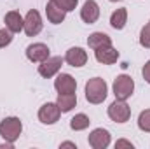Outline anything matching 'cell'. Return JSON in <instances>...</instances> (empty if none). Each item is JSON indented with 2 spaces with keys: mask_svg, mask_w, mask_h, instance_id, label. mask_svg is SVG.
<instances>
[{
  "mask_svg": "<svg viewBox=\"0 0 150 149\" xmlns=\"http://www.w3.org/2000/svg\"><path fill=\"white\" fill-rule=\"evenodd\" d=\"M59 116H61V111L58 104H52V102H47L38 109V119L44 125H54L59 119Z\"/></svg>",
  "mask_w": 150,
  "mask_h": 149,
  "instance_id": "8",
  "label": "cell"
},
{
  "mask_svg": "<svg viewBox=\"0 0 150 149\" xmlns=\"http://www.w3.org/2000/svg\"><path fill=\"white\" fill-rule=\"evenodd\" d=\"M63 62H65V58H61V56H49L47 60H44L38 65V74L42 77H45V79H49V77L56 75L61 70Z\"/></svg>",
  "mask_w": 150,
  "mask_h": 149,
  "instance_id": "5",
  "label": "cell"
},
{
  "mask_svg": "<svg viewBox=\"0 0 150 149\" xmlns=\"http://www.w3.org/2000/svg\"><path fill=\"white\" fill-rule=\"evenodd\" d=\"M87 44H89V47H91V49H98V47H101V46L112 44V39L108 37L107 34H103V32H94V34H91V35H89Z\"/></svg>",
  "mask_w": 150,
  "mask_h": 149,
  "instance_id": "18",
  "label": "cell"
},
{
  "mask_svg": "<svg viewBox=\"0 0 150 149\" xmlns=\"http://www.w3.org/2000/svg\"><path fill=\"white\" fill-rule=\"evenodd\" d=\"M54 88L58 93H75L77 81L70 74H58V77L54 79Z\"/></svg>",
  "mask_w": 150,
  "mask_h": 149,
  "instance_id": "12",
  "label": "cell"
},
{
  "mask_svg": "<svg viewBox=\"0 0 150 149\" xmlns=\"http://www.w3.org/2000/svg\"><path fill=\"white\" fill-rule=\"evenodd\" d=\"M65 62L72 67H84L87 63V53L82 47H70L65 54Z\"/></svg>",
  "mask_w": 150,
  "mask_h": 149,
  "instance_id": "13",
  "label": "cell"
},
{
  "mask_svg": "<svg viewBox=\"0 0 150 149\" xmlns=\"http://www.w3.org/2000/svg\"><path fill=\"white\" fill-rule=\"evenodd\" d=\"M138 128L142 132L150 133V109H145V111L140 112V116H138Z\"/></svg>",
  "mask_w": 150,
  "mask_h": 149,
  "instance_id": "20",
  "label": "cell"
},
{
  "mask_svg": "<svg viewBox=\"0 0 150 149\" xmlns=\"http://www.w3.org/2000/svg\"><path fill=\"white\" fill-rule=\"evenodd\" d=\"M140 44L145 49H150V21L142 28V32H140Z\"/></svg>",
  "mask_w": 150,
  "mask_h": 149,
  "instance_id": "21",
  "label": "cell"
},
{
  "mask_svg": "<svg viewBox=\"0 0 150 149\" xmlns=\"http://www.w3.org/2000/svg\"><path fill=\"white\" fill-rule=\"evenodd\" d=\"M108 117L115 123H126L131 117V107L126 104V100H117L108 105Z\"/></svg>",
  "mask_w": 150,
  "mask_h": 149,
  "instance_id": "4",
  "label": "cell"
},
{
  "mask_svg": "<svg viewBox=\"0 0 150 149\" xmlns=\"http://www.w3.org/2000/svg\"><path fill=\"white\" fill-rule=\"evenodd\" d=\"M23 132V123L19 117L16 116H11V117H4L2 123H0V137L7 142H16L19 139Z\"/></svg>",
  "mask_w": 150,
  "mask_h": 149,
  "instance_id": "2",
  "label": "cell"
},
{
  "mask_svg": "<svg viewBox=\"0 0 150 149\" xmlns=\"http://www.w3.org/2000/svg\"><path fill=\"white\" fill-rule=\"evenodd\" d=\"M108 95V86L105 82V79L101 77H93L86 82V100L89 104H101Z\"/></svg>",
  "mask_w": 150,
  "mask_h": 149,
  "instance_id": "1",
  "label": "cell"
},
{
  "mask_svg": "<svg viewBox=\"0 0 150 149\" xmlns=\"http://www.w3.org/2000/svg\"><path fill=\"white\" fill-rule=\"evenodd\" d=\"M134 91V81L127 74H120L113 81V95L117 100H127Z\"/></svg>",
  "mask_w": 150,
  "mask_h": 149,
  "instance_id": "3",
  "label": "cell"
},
{
  "mask_svg": "<svg viewBox=\"0 0 150 149\" xmlns=\"http://www.w3.org/2000/svg\"><path fill=\"white\" fill-rule=\"evenodd\" d=\"M63 11H67V12H70V11H74L75 7H77V4H79V0H54Z\"/></svg>",
  "mask_w": 150,
  "mask_h": 149,
  "instance_id": "23",
  "label": "cell"
},
{
  "mask_svg": "<svg viewBox=\"0 0 150 149\" xmlns=\"http://www.w3.org/2000/svg\"><path fill=\"white\" fill-rule=\"evenodd\" d=\"M23 30L28 37H35L42 32V18H40L38 11H35V9L28 11V14L25 16V28Z\"/></svg>",
  "mask_w": 150,
  "mask_h": 149,
  "instance_id": "7",
  "label": "cell"
},
{
  "mask_svg": "<svg viewBox=\"0 0 150 149\" xmlns=\"http://www.w3.org/2000/svg\"><path fill=\"white\" fill-rule=\"evenodd\" d=\"M80 18H82V21L87 23V25L96 23L98 18H100V7H98V4H96L94 0H87V2L82 5V9H80Z\"/></svg>",
  "mask_w": 150,
  "mask_h": 149,
  "instance_id": "11",
  "label": "cell"
},
{
  "mask_svg": "<svg viewBox=\"0 0 150 149\" xmlns=\"http://www.w3.org/2000/svg\"><path fill=\"white\" fill-rule=\"evenodd\" d=\"M87 140L93 149H107L110 146V132L105 128H96L89 133Z\"/></svg>",
  "mask_w": 150,
  "mask_h": 149,
  "instance_id": "9",
  "label": "cell"
},
{
  "mask_svg": "<svg viewBox=\"0 0 150 149\" xmlns=\"http://www.w3.org/2000/svg\"><path fill=\"white\" fill-rule=\"evenodd\" d=\"M12 42V32L9 28H0V47H7Z\"/></svg>",
  "mask_w": 150,
  "mask_h": 149,
  "instance_id": "22",
  "label": "cell"
},
{
  "mask_svg": "<svg viewBox=\"0 0 150 149\" xmlns=\"http://www.w3.org/2000/svg\"><path fill=\"white\" fill-rule=\"evenodd\" d=\"M59 148H74V149H77V146H75V142H61Z\"/></svg>",
  "mask_w": 150,
  "mask_h": 149,
  "instance_id": "26",
  "label": "cell"
},
{
  "mask_svg": "<svg viewBox=\"0 0 150 149\" xmlns=\"http://www.w3.org/2000/svg\"><path fill=\"white\" fill-rule=\"evenodd\" d=\"M51 56V49L44 42H33L26 47V58L33 63H42Z\"/></svg>",
  "mask_w": 150,
  "mask_h": 149,
  "instance_id": "6",
  "label": "cell"
},
{
  "mask_svg": "<svg viewBox=\"0 0 150 149\" xmlns=\"http://www.w3.org/2000/svg\"><path fill=\"white\" fill-rule=\"evenodd\" d=\"M5 28H9L12 34H19L25 28V18L18 12V11H9L4 18Z\"/></svg>",
  "mask_w": 150,
  "mask_h": 149,
  "instance_id": "14",
  "label": "cell"
},
{
  "mask_svg": "<svg viewBox=\"0 0 150 149\" xmlns=\"http://www.w3.org/2000/svg\"><path fill=\"white\" fill-rule=\"evenodd\" d=\"M142 74H143V79H145V81L150 84V60L145 63V65H143V69H142Z\"/></svg>",
  "mask_w": 150,
  "mask_h": 149,
  "instance_id": "24",
  "label": "cell"
},
{
  "mask_svg": "<svg viewBox=\"0 0 150 149\" xmlns=\"http://www.w3.org/2000/svg\"><path fill=\"white\" fill-rule=\"evenodd\" d=\"M110 2H120V0H110Z\"/></svg>",
  "mask_w": 150,
  "mask_h": 149,
  "instance_id": "27",
  "label": "cell"
},
{
  "mask_svg": "<svg viewBox=\"0 0 150 149\" xmlns=\"http://www.w3.org/2000/svg\"><path fill=\"white\" fill-rule=\"evenodd\" d=\"M89 123H91V119L86 116V114H75L74 117L70 119V128L75 130V132H80V130H86L87 126H89Z\"/></svg>",
  "mask_w": 150,
  "mask_h": 149,
  "instance_id": "19",
  "label": "cell"
},
{
  "mask_svg": "<svg viewBox=\"0 0 150 149\" xmlns=\"http://www.w3.org/2000/svg\"><path fill=\"white\" fill-rule=\"evenodd\" d=\"M126 23H127V11H126V7H120V9L113 11L112 16H110V25H112V28L122 30V28L126 27Z\"/></svg>",
  "mask_w": 150,
  "mask_h": 149,
  "instance_id": "17",
  "label": "cell"
},
{
  "mask_svg": "<svg viewBox=\"0 0 150 149\" xmlns=\"http://www.w3.org/2000/svg\"><path fill=\"white\" fill-rule=\"evenodd\" d=\"M119 148H131V149H133V144H131L129 140L120 139V140H117V142H115V149H119Z\"/></svg>",
  "mask_w": 150,
  "mask_h": 149,
  "instance_id": "25",
  "label": "cell"
},
{
  "mask_svg": "<svg viewBox=\"0 0 150 149\" xmlns=\"http://www.w3.org/2000/svg\"><path fill=\"white\" fill-rule=\"evenodd\" d=\"M94 56L100 63L103 65H112L119 60V51L113 47L112 44H107V46H101L98 49H94Z\"/></svg>",
  "mask_w": 150,
  "mask_h": 149,
  "instance_id": "10",
  "label": "cell"
},
{
  "mask_svg": "<svg viewBox=\"0 0 150 149\" xmlns=\"http://www.w3.org/2000/svg\"><path fill=\"white\" fill-rule=\"evenodd\" d=\"M45 14H47V19L52 23V25H59L65 21V16H67V11H63L54 0H49L47 5H45Z\"/></svg>",
  "mask_w": 150,
  "mask_h": 149,
  "instance_id": "15",
  "label": "cell"
},
{
  "mask_svg": "<svg viewBox=\"0 0 150 149\" xmlns=\"http://www.w3.org/2000/svg\"><path fill=\"white\" fill-rule=\"evenodd\" d=\"M56 104L61 112H70L77 105V95L75 93H58Z\"/></svg>",
  "mask_w": 150,
  "mask_h": 149,
  "instance_id": "16",
  "label": "cell"
}]
</instances>
